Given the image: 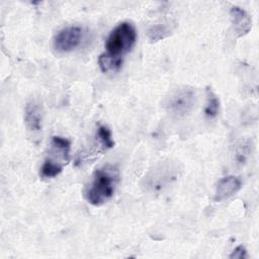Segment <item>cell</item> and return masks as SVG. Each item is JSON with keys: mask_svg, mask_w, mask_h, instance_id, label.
<instances>
[{"mask_svg": "<svg viewBox=\"0 0 259 259\" xmlns=\"http://www.w3.org/2000/svg\"><path fill=\"white\" fill-rule=\"evenodd\" d=\"M137 42V30L127 21L117 24L108 34L104 48L105 52L98 58L102 72H116L123 63V58L134 49Z\"/></svg>", "mask_w": 259, "mask_h": 259, "instance_id": "6da1fadb", "label": "cell"}, {"mask_svg": "<svg viewBox=\"0 0 259 259\" xmlns=\"http://www.w3.org/2000/svg\"><path fill=\"white\" fill-rule=\"evenodd\" d=\"M119 182V171L114 165H104L95 170L92 179L85 187L84 198L92 205L99 206L107 202L114 194Z\"/></svg>", "mask_w": 259, "mask_h": 259, "instance_id": "7a4b0ae2", "label": "cell"}, {"mask_svg": "<svg viewBox=\"0 0 259 259\" xmlns=\"http://www.w3.org/2000/svg\"><path fill=\"white\" fill-rule=\"evenodd\" d=\"M71 143L68 139L54 136L51 140L49 153L40 167L39 175L42 178L58 176L70 161Z\"/></svg>", "mask_w": 259, "mask_h": 259, "instance_id": "3957f363", "label": "cell"}, {"mask_svg": "<svg viewBox=\"0 0 259 259\" xmlns=\"http://www.w3.org/2000/svg\"><path fill=\"white\" fill-rule=\"evenodd\" d=\"M83 37V29L78 25H71L61 29L53 38V48L56 52L64 54L77 49Z\"/></svg>", "mask_w": 259, "mask_h": 259, "instance_id": "277c9868", "label": "cell"}, {"mask_svg": "<svg viewBox=\"0 0 259 259\" xmlns=\"http://www.w3.org/2000/svg\"><path fill=\"white\" fill-rule=\"evenodd\" d=\"M195 103V92L191 88H181L176 90L167 99L166 107L169 112L177 116L188 114Z\"/></svg>", "mask_w": 259, "mask_h": 259, "instance_id": "5b68a950", "label": "cell"}, {"mask_svg": "<svg viewBox=\"0 0 259 259\" xmlns=\"http://www.w3.org/2000/svg\"><path fill=\"white\" fill-rule=\"evenodd\" d=\"M42 107L36 100H30L24 109V122L31 133H38L42 128Z\"/></svg>", "mask_w": 259, "mask_h": 259, "instance_id": "8992f818", "label": "cell"}, {"mask_svg": "<svg viewBox=\"0 0 259 259\" xmlns=\"http://www.w3.org/2000/svg\"><path fill=\"white\" fill-rule=\"evenodd\" d=\"M242 187V181L239 177L229 175L222 178L217 185L214 200L223 201L236 194Z\"/></svg>", "mask_w": 259, "mask_h": 259, "instance_id": "52a82bcc", "label": "cell"}, {"mask_svg": "<svg viewBox=\"0 0 259 259\" xmlns=\"http://www.w3.org/2000/svg\"><path fill=\"white\" fill-rule=\"evenodd\" d=\"M230 15L233 28L238 36H243L251 30L252 19L244 9L238 6H234L230 10Z\"/></svg>", "mask_w": 259, "mask_h": 259, "instance_id": "ba28073f", "label": "cell"}, {"mask_svg": "<svg viewBox=\"0 0 259 259\" xmlns=\"http://www.w3.org/2000/svg\"><path fill=\"white\" fill-rule=\"evenodd\" d=\"M95 151L104 152L114 146L110 130L105 125H99L95 134Z\"/></svg>", "mask_w": 259, "mask_h": 259, "instance_id": "9c48e42d", "label": "cell"}, {"mask_svg": "<svg viewBox=\"0 0 259 259\" xmlns=\"http://www.w3.org/2000/svg\"><path fill=\"white\" fill-rule=\"evenodd\" d=\"M206 105L204 107V114L207 118H214L220 111V99L210 89L206 90Z\"/></svg>", "mask_w": 259, "mask_h": 259, "instance_id": "30bf717a", "label": "cell"}, {"mask_svg": "<svg viewBox=\"0 0 259 259\" xmlns=\"http://www.w3.org/2000/svg\"><path fill=\"white\" fill-rule=\"evenodd\" d=\"M168 33L169 29L165 25H156L149 31V35L152 40H159L164 38L166 35H168Z\"/></svg>", "mask_w": 259, "mask_h": 259, "instance_id": "8fae6325", "label": "cell"}, {"mask_svg": "<svg viewBox=\"0 0 259 259\" xmlns=\"http://www.w3.org/2000/svg\"><path fill=\"white\" fill-rule=\"evenodd\" d=\"M230 258L232 259H244V258H247V251L245 249L244 246L240 245L238 247H236L234 249V251L232 252V254L230 255Z\"/></svg>", "mask_w": 259, "mask_h": 259, "instance_id": "7c38bea8", "label": "cell"}]
</instances>
